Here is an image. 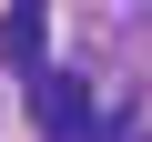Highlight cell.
<instances>
[{"instance_id":"cell-1","label":"cell","mask_w":152,"mask_h":142,"mask_svg":"<svg viewBox=\"0 0 152 142\" xmlns=\"http://www.w3.org/2000/svg\"><path fill=\"white\" fill-rule=\"evenodd\" d=\"M41 132H51V142H91V81L41 71Z\"/></svg>"},{"instance_id":"cell-2","label":"cell","mask_w":152,"mask_h":142,"mask_svg":"<svg viewBox=\"0 0 152 142\" xmlns=\"http://www.w3.org/2000/svg\"><path fill=\"white\" fill-rule=\"evenodd\" d=\"M0 61L41 81V0H10V20H0Z\"/></svg>"}]
</instances>
